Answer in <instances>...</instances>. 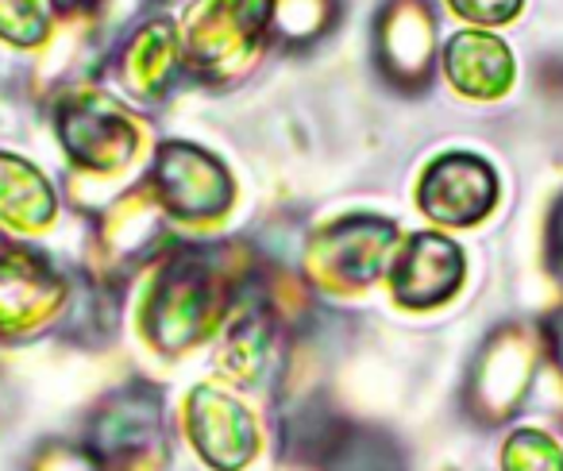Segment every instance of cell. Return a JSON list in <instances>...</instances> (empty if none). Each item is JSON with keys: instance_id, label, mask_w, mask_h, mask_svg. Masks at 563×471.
<instances>
[{"instance_id": "obj_1", "label": "cell", "mask_w": 563, "mask_h": 471, "mask_svg": "<svg viewBox=\"0 0 563 471\" xmlns=\"http://www.w3.org/2000/svg\"><path fill=\"white\" fill-rule=\"evenodd\" d=\"M421 201L432 217L467 224V220H478L494 205V174L475 158L452 155L432 166V174L421 186Z\"/></svg>"}, {"instance_id": "obj_2", "label": "cell", "mask_w": 563, "mask_h": 471, "mask_svg": "<svg viewBox=\"0 0 563 471\" xmlns=\"http://www.w3.org/2000/svg\"><path fill=\"white\" fill-rule=\"evenodd\" d=\"M158 171H163L158 182H163V197L170 201V209L194 212V217L224 209L228 182H224V171H220L209 155H201V151H194V147H170V151H163Z\"/></svg>"}, {"instance_id": "obj_3", "label": "cell", "mask_w": 563, "mask_h": 471, "mask_svg": "<svg viewBox=\"0 0 563 471\" xmlns=\"http://www.w3.org/2000/svg\"><path fill=\"white\" fill-rule=\"evenodd\" d=\"M189 417H194V440L205 452V460H212L217 468H240L247 460L251 445H255V432H251L247 414L232 398H220L212 391H197Z\"/></svg>"}, {"instance_id": "obj_4", "label": "cell", "mask_w": 563, "mask_h": 471, "mask_svg": "<svg viewBox=\"0 0 563 471\" xmlns=\"http://www.w3.org/2000/svg\"><path fill=\"white\" fill-rule=\"evenodd\" d=\"M460 286V252L440 236H417L401 255L398 291L413 306H429Z\"/></svg>"}, {"instance_id": "obj_5", "label": "cell", "mask_w": 563, "mask_h": 471, "mask_svg": "<svg viewBox=\"0 0 563 471\" xmlns=\"http://www.w3.org/2000/svg\"><path fill=\"white\" fill-rule=\"evenodd\" d=\"M158 337L166 344L174 340H189L197 337L205 314H209V286H205V271L201 267H178L170 271L166 286L158 291Z\"/></svg>"}, {"instance_id": "obj_6", "label": "cell", "mask_w": 563, "mask_h": 471, "mask_svg": "<svg viewBox=\"0 0 563 471\" xmlns=\"http://www.w3.org/2000/svg\"><path fill=\"white\" fill-rule=\"evenodd\" d=\"M448 74L460 89L475 97H490L501 94L514 74V63H509L506 47L494 40H483V35H460V40L448 47Z\"/></svg>"}, {"instance_id": "obj_7", "label": "cell", "mask_w": 563, "mask_h": 471, "mask_svg": "<svg viewBox=\"0 0 563 471\" xmlns=\"http://www.w3.org/2000/svg\"><path fill=\"white\" fill-rule=\"evenodd\" d=\"M63 135L89 166H117L132 155V132L120 117L97 109H78L63 120Z\"/></svg>"}, {"instance_id": "obj_8", "label": "cell", "mask_w": 563, "mask_h": 471, "mask_svg": "<svg viewBox=\"0 0 563 471\" xmlns=\"http://www.w3.org/2000/svg\"><path fill=\"white\" fill-rule=\"evenodd\" d=\"M324 471H401V456L383 432L336 429L324 440Z\"/></svg>"}, {"instance_id": "obj_9", "label": "cell", "mask_w": 563, "mask_h": 471, "mask_svg": "<svg viewBox=\"0 0 563 471\" xmlns=\"http://www.w3.org/2000/svg\"><path fill=\"white\" fill-rule=\"evenodd\" d=\"M155 417H158L155 402L143 398V394H128V398H120L117 406L97 421L93 440L101 445L104 456H128L155 432Z\"/></svg>"}, {"instance_id": "obj_10", "label": "cell", "mask_w": 563, "mask_h": 471, "mask_svg": "<svg viewBox=\"0 0 563 471\" xmlns=\"http://www.w3.org/2000/svg\"><path fill=\"white\" fill-rule=\"evenodd\" d=\"M43 32L35 0H0V35L16 43H35Z\"/></svg>"}, {"instance_id": "obj_11", "label": "cell", "mask_w": 563, "mask_h": 471, "mask_svg": "<svg viewBox=\"0 0 563 471\" xmlns=\"http://www.w3.org/2000/svg\"><path fill=\"white\" fill-rule=\"evenodd\" d=\"M452 4L455 12L478 20V24H501L521 9V0H452Z\"/></svg>"}, {"instance_id": "obj_12", "label": "cell", "mask_w": 563, "mask_h": 471, "mask_svg": "<svg viewBox=\"0 0 563 471\" xmlns=\"http://www.w3.org/2000/svg\"><path fill=\"white\" fill-rule=\"evenodd\" d=\"M555 271L563 275V205H560V212H555Z\"/></svg>"}, {"instance_id": "obj_13", "label": "cell", "mask_w": 563, "mask_h": 471, "mask_svg": "<svg viewBox=\"0 0 563 471\" xmlns=\"http://www.w3.org/2000/svg\"><path fill=\"white\" fill-rule=\"evenodd\" d=\"M552 337H555V355H560V363H563V317H560V321H555Z\"/></svg>"}, {"instance_id": "obj_14", "label": "cell", "mask_w": 563, "mask_h": 471, "mask_svg": "<svg viewBox=\"0 0 563 471\" xmlns=\"http://www.w3.org/2000/svg\"><path fill=\"white\" fill-rule=\"evenodd\" d=\"M78 4H89V0H58V9H78Z\"/></svg>"}]
</instances>
